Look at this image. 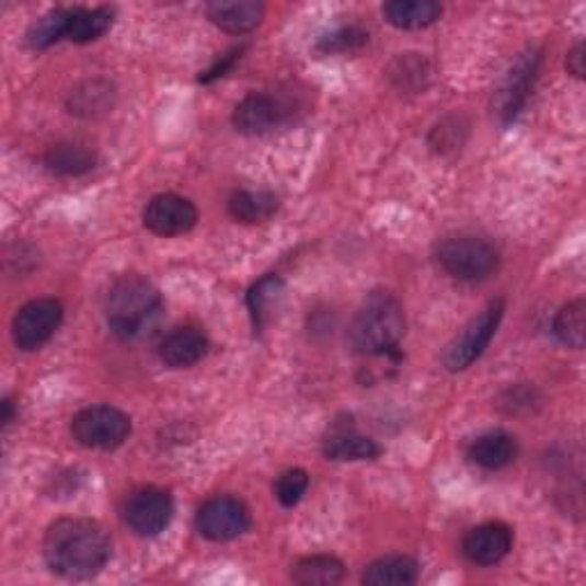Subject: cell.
Instances as JSON below:
<instances>
[{"label": "cell", "mask_w": 586, "mask_h": 586, "mask_svg": "<svg viewBox=\"0 0 586 586\" xmlns=\"http://www.w3.org/2000/svg\"><path fill=\"white\" fill-rule=\"evenodd\" d=\"M104 312L113 335L122 342L147 337L163 317V298L159 289L138 273L117 277L111 285Z\"/></svg>", "instance_id": "2"}, {"label": "cell", "mask_w": 586, "mask_h": 586, "mask_svg": "<svg viewBox=\"0 0 586 586\" xmlns=\"http://www.w3.org/2000/svg\"><path fill=\"white\" fill-rule=\"evenodd\" d=\"M10 422H12V401L5 399V401H3V424L8 426Z\"/></svg>", "instance_id": "32"}, {"label": "cell", "mask_w": 586, "mask_h": 586, "mask_svg": "<svg viewBox=\"0 0 586 586\" xmlns=\"http://www.w3.org/2000/svg\"><path fill=\"white\" fill-rule=\"evenodd\" d=\"M420 579V564L413 556L390 554L376 559L367 566L363 575V584L367 586H411Z\"/></svg>", "instance_id": "18"}, {"label": "cell", "mask_w": 586, "mask_h": 586, "mask_svg": "<svg viewBox=\"0 0 586 586\" xmlns=\"http://www.w3.org/2000/svg\"><path fill=\"white\" fill-rule=\"evenodd\" d=\"M211 342L197 325H182L174 328L170 335L163 337L159 346V355L165 367L170 369H186L197 365L204 355L209 353Z\"/></svg>", "instance_id": "13"}, {"label": "cell", "mask_w": 586, "mask_h": 586, "mask_svg": "<svg viewBox=\"0 0 586 586\" xmlns=\"http://www.w3.org/2000/svg\"><path fill=\"white\" fill-rule=\"evenodd\" d=\"M285 291V279L279 275H264L260 283H254L248 291V310H250V319L254 325V333H262L264 325H266V317L271 312L273 305L283 298Z\"/></svg>", "instance_id": "24"}, {"label": "cell", "mask_w": 586, "mask_h": 586, "mask_svg": "<svg viewBox=\"0 0 586 586\" xmlns=\"http://www.w3.org/2000/svg\"><path fill=\"white\" fill-rule=\"evenodd\" d=\"M514 531L504 522H483L472 527L463 539V554L476 566H495L512 552Z\"/></svg>", "instance_id": "12"}, {"label": "cell", "mask_w": 586, "mask_h": 586, "mask_svg": "<svg viewBox=\"0 0 586 586\" xmlns=\"http://www.w3.org/2000/svg\"><path fill=\"white\" fill-rule=\"evenodd\" d=\"M142 222L151 234L170 239L188 234L197 225L195 204L182 195L161 193L154 195L142 211Z\"/></svg>", "instance_id": "10"}, {"label": "cell", "mask_w": 586, "mask_h": 586, "mask_svg": "<svg viewBox=\"0 0 586 586\" xmlns=\"http://www.w3.org/2000/svg\"><path fill=\"white\" fill-rule=\"evenodd\" d=\"M195 527L204 539L214 543H227L234 541L252 527V518L248 506L229 495L211 497L199 506L195 516Z\"/></svg>", "instance_id": "8"}, {"label": "cell", "mask_w": 586, "mask_h": 586, "mask_svg": "<svg viewBox=\"0 0 586 586\" xmlns=\"http://www.w3.org/2000/svg\"><path fill=\"white\" fill-rule=\"evenodd\" d=\"M285 117V108L271 94H248L234 108V129L243 136H264L279 126Z\"/></svg>", "instance_id": "14"}, {"label": "cell", "mask_w": 586, "mask_h": 586, "mask_svg": "<svg viewBox=\"0 0 586 586\" xmlns=\"http://www.w3.org/2000/svg\"><path fill=\"white\" fill-rule=\"evenodd\" d=\"M207 16L220 31L243 35L262 23L264 5L254 3V0H214L207 5Z\"/></svg>", "instance_id": "15"}, {"label": "cell", "mask_w": 586, "mask_h": 586, "mask_svg": "<svg viewBox=\"0 0 586 586\" xmlns=\"http://www.w3.org/2000/svg\"><path fill=\"white\" fill-rule=\"evenodd\" d=\"M241 50L243 48H234V50H229V54L227 56H222L209 71H204L202 76H199V83H214V81H218L220 79V76H225L229 69H232L234 67V62L241 58Z\"/></svg>", "instance_id": "30"}, {"label": "cell", "mask_w": 586, "mask_h": 586, "mask_svg": "<svg viewBox=\"0 0 586 586\" xmlns=\"http://www.w3.org/2000/svg\"><path fill=\"white\" fill-rule=\"evenodd\" d=\"M351 344L363 355H399L405 335V314L390 291H374L351 323Z\"/></svg>", "instance_id": "3"}, {"label": "cell", "mask_w": 586, "mask_h": 586, "mask_svg": "<svg viewBox=\"0 0 586 586\" xmlns=\"http://www.w3.org/2000/svg\"><path fill=\"white\" fill-rule=\"evenodd\" d=\"M279 207L271 191H237L229 197V214L239 222H264Z\"/></svg>", "instance_id": "23"}, {"label": "cell", "mask_w": 586, "mask_h": 586, "mask_svg": "<svg viewBox=\"0 0 586 586\" xmlns=\"http://www.w3.org/2000/svg\"><path fill=\"white\" fill-rule=\"evenodd\" d=\"M122 516L138 537H159L174 516L172 495L163 489H140L126 499Z\"/></svg>", "instance_id": "9"}, {"label": "cell", "mask_w": 586, "mask_h": 586, "mask_svg": "<svg viewBox=\"0 0 586 586\" xmlns=\"http://www.w3.org/2000/svg\"><path fill=\"white\" fill-rule=\"evenodd\" d=\"M436 260L440 268L461 283H483L497 273L499 252L497 248L472 234L449 237L438 243Z\"/></svg>", "instance_id": "4"}, {"label": "cell", "mask_w": 586, "mask_h": 586, "mask_svg": "<svg viewBox=\"0 0 586 586\" xmlns=\"http://www.w3.org/2000/svg\"><path fill=\"white\" fill-rule=\"evenodd\" d=\"M111 8H69L67 14V39L73 44H88L104 37L113 25Z\"/></svg>", "instance_id": "19"}, {"label": "cell", "mask_w": 586, "mask_h": 586, "mask_svg": "<svg viewBox=\"0 0 586 586\" xmlns=\"http://www.w3.org/2000/svg\"><path fill=\"white\" fill-rule=\"evenodd\" d=\"M369 42V35L363 28H355V25H348V28H340L335 33H330L319 39L317 50L330 56V54H346V50H355Z\"/></svg>", "instance_id": "29"}, {"label": "cell", "mask_w": 586, "mask_h": 586, "mask_svg": "<svg viewBox=\"0 0 586 586\" xmlns=\"http://www.w3.org/2000/svg\"><path fill=\"white\" fill-rule=\"evenodd\" d=\"M566 69L575 79H582L584 76V44L579 42L575 48L568 50V58H566Z\"/></svg>", "instance_id": "31"}, {"label": "cell", "mask_w": 586, "mask_h": 586, "mask_svg": "<svg viewBox=\"0 0 586 586\" xmlns=\"http://www.w3.org/2000/svg\"><path fill=\"white\" fill-rule=\"evenodd\" d=\"M65 308L56 298H35L25 302L12 319V340L23 353L46 346L62 325Z\"/></svg>", "instance_id": "6"}, {"label": "cell", "mask_w": 586, "mask_h": 586, "mask_svg": "<svg viewBox=\"0 0 586 586\" xmlns=\"http://www.w3.org/2000/svg\"><path fill=\"white\" fill-rule=\"evenodd\" d=\"M308 489H310V474L300 468H294L279 474V479L275 481V497L283 506L294 508L302 499V495L308 493Z\"/></svg>", "instance_id": "28"}, {"label": "cell", "mask_w": 586, "mask_h": 586, "mask_svg": "<svg viewBox=\"0 0 586 586\" xmlns=\"http://www.w3.org/2000/svg\"><path fill=\"white\" fill-rule=\"evenodd\" d=\"M291 579L300 586H333L344 579V564L333 554L302 556L291 571Z\"/></svg>", "instance_id": "21"}, {"label": "cell", "mask_w": 586, "mask_h": 586, "mask_svg": "<svg viewBox=\"0 0 586 586\" xmlns=\"http://www.w3.org/2000/svg\"><path fill=\"white\" fill-rule=\"evenodd\" d=\"M67 14L69 8H56L44 14L28 31V46L35 50H44L58 44L60 39H67Z\"/></svg>", "instance_id": "27"}, {"label": "cell", "mask_w": 586, "mask_h": 586, "mask_svg": "<svg viewBox=\"0 0 586 586\" xmlns=\"http://www.w3.org/2000/svg\"><path fill=\"white\" fill-rule=\"evenodd\" d=\"M383 16L399 31H424L443 16L436 0H392L383 5Z\"/></svg>", "instance_id": "17"}, {"label": "cell", "mask_w": 586, "mask_h": 586, "mask_svg": "<svg viewBox=\"0 0 586 586\" xmlns=\"http://www.w3.org/2000/svg\"><path fill=\"white\" fill-rule=\"evenodd\" d=\"M504 317V300H493L486 305V310L481 314H476L466 328L463 333L458 335L445 351V367L449 371H463L468 367H472L483 351L489 348L491 340L495 337L497 328L502 323Z\"/></svg>", "instance_id": "7"}, {"label": "cell", "mask_w": 586, "mask_h": 586, "mask_svg": "<svg viewBox=\"0 0 586 586\" xmlns=\"http://www.w3.org/2000/svg\"><path fill=\"white\" fill-rule=\"evenodd\" d=\"M539 62H541V56L537 54V50H527V54H522L516 60L512 71L506 73V79L497 94V113L504 124L514 122L525 108L533 79H537Z\"/></svg>", "instance_id": "11"}, {"label": "cell", "mask_w": 586, "mask_h": 586, "mask_svg": "<svg viewBox=\"0 0 586 586\" xmlns=\"http://www.w3.org/2000/svg\"><path fill=\"white\" fill-rule=\"evenodd\" d=\"M554 337L568 348H584L586 342V302L584 298H577L568 305H564L552 323Z\"/></svg>", "instance_id": "25"}, {"label": "cell", "mask_w": 586, "mask_h": 586, "mask_svg": "<svg viewBox=\"0 0 586 586\" xmlns=\"http://www.w3.org/2000/svg\"><path fill=\"white\" fill-rule=\"evenodd\" d=\"M111 537L96 520L62 518L46 529L44 559L65 579H92L111 559Z\"/></svg>", "instance_id": "1"}, {"label": "cell", "mask_w": 586, "mask_h": 586, "mask_svg": "<svg viewBox=\"0 0 586 586\" xmlns=\"http://www.w3.org/2000/svg\"><path fill=\"white\" fill-rule=\"evenodd\" d=\"M67 106L73 115L96 117L113 106V88L104 81H88L71 90Z\"/></svg>", "instance_id": "26"}, {"label": "cell", "mask_w": 586, "mask_h": 586, "mask_svg": "<svg viewBox=\"0 0 586 586\" xmlns=\"http://www.w3.org/2000/svg\"><path fill=\"white\" fill-rule=\"evenodd\" d=\"M378 453L380 447L376 445V440L353 430H337L323 443V456L328 461H374Z\"/></svg>", "instance_id": "20"}, {"label": "cell", "mask_w": 586, "mask_h": 586, "mask_svg": "<svg viewBox=\"0 0 586 586\" xmlns=\"http://www.w3.org/2000/svg\"><path fill=\"white\" fill-rule=\"evenodd\" d=\"M44 163L50 172H56V174L81 176L94 168L96 157L92 149L79 142H60L46 151Z\"/></svg>", "instance_id": "22"}, {"label": "cell", "mask_w": 586, "mask_h": 586, "mask_svg": "<svg viewBox=\"0 0 586 586\" xmlns=\"http://www.w3.org/2000/svg\"><path fill=\"white\" fill-rule=\"evenodd\" d=\"M71 436L85 449L113 451L131 436V417L113 405H90L71 420Z\"/></svg>", "instance_id": "5"}, {"label": "cell", "mask_w": 586, "mask_h": 586, "mask_svg": "<svg viewBox=\"0 0 586 586\" xmlns=\"http://www.w3.org/2000/svg\"><path fill=\"white\" fill-rule=\"evenodd\" d=\"M470 461L476 463L483 470H502L506 466H512L518 456V445L516 438L508 436L506 430H491L479 436L470 445Z\"/></svg>", "instance_id": "16"}]
</instances>
